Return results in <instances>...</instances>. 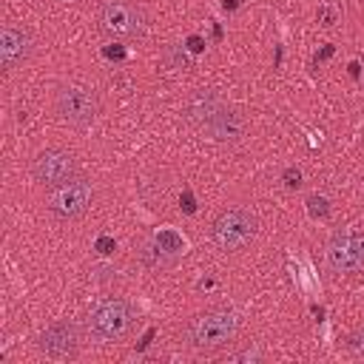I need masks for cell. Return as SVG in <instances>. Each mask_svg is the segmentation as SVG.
<instances>
[{
    "label": "cell",
    "instance_id": "ba28073f",
    "mask_svg": "<svg viewBox=\"0 0 364 364\" xmlns=\"http://www.w3.org/2000/svg\"><path fill=\"white\" fill-rule=\"evenodd\" d=\"M31 176L43 188H54L71 176H77V162L74 154L65 148H46L31 159Z\"/></svg>",
    "mask_w": 364,
    "mask_h": 364
},
{
    "label": "cell",
    "instance_id": "e0dca14e",
    "mask_svg": "<svg viewBox=\"0 0 364 364\" xmlns=\"http://www.w3.org/2000/svg\"><path fill=\"white\" fill-rule=\"evenodd\" d=\"M191 48L199 51V48H202V40H199V37H191Z\"/></svg>",
    "mask_w": 364,
    "mask_h": 364
},
{
    "label": "cell",
    "instance_id": "8992f818",
    "mask_svg": "<svg viewBox=\"0 0 364 364\" xmlns=\"http://www.w3.org/2000/svg\"><path fill=\"white\" fill-rule=\"evenodd\" d=\"M97 26L108 40H134L145 31V11L131 0H105L97 11Z\"/></svg>",
    "mask_w": 364,
    "mask_h": 364
},
{
    "label": "cell",
    "instance_id": "3957f363",
    "mask_svg": "<svg viewBox=\"0 0 364 364\" xmlns=\"http://www.w3.org/2000/svg\"><path fill=\"white\" fill-rule=\"evenodd\" d=\"M185 117L208 136L213 139H236L239 136V128H233V122H239L236 114H230L225 108V102L210 94V91H196L188 102H185Z\"/></svg>",
    "mask_w": 364,
    "mask_h": 364
},
{
    "label": "cell",
    "instance_id": "52a82bcc",
    "mask_svg": "<svg viewBox=\"0 0 364 364\" xmlns=\"http://www.w3.org/2000/svg\"><path fill=\"white\" fill-rule=\"evenodd\" d=\"M91 199H94L91 182H88L85 176H71V179H65V182H60V185H54V188L48 191L46 208H48V213H51L54 219L68 222V219L82 216V213L88 210Z\"/></svg>",
    "mask_w": 364,
    "mask_h": 364
},
{
    "label": "cell",
    "instance_id": "4fadbf2b",
    "mask_svg": "<svg viewBox=\"0 0 364 364\" xmlns=\"http://www.w3.org/2000/svg\"><path fill=\"white\" fill-rule=\"evenodd\" d=\"M228 361H262L264 358V353H262V347H245V350H239V353H228L225 355Z\"/></svg>",
    "mask_w": 364,
    "mask_h": 364
},
{
    "label": "cell",
    "instance_id": "5bb4252c",
    "mask_svg": "<svg viewBox=\"0 0 364 364\" xmlns=\"http://www.w3.org/2000/svg\"><path fill=\"white\" fill-rule=\"evenodd\" d=\"M307 208H310V213H313V216H321V219L330 213V208H327V199H324V196H310V199H307Z\"/></svg>",
    "mask_w": 364,
    "mask_h": 364
},
{
    "label": "cell",
    "instance_id": "5b68a950",
    "mask_svg": "<svg viewBox=\"0 0 364 364\" xmlns=\"http://www.w3.org/2000/svg\"><path fill=\"white\" fill-rule=\"evenodd\" d=\"M54 111L65 125L88 128L100 114V97L91 85L68 80L54 88Z\"/></svg>",
    "mask_w": 364,
    "mask_h": 364
},
{
    "label": "cell",
    "instance_id": "8fae6325",
    "mask_svg": "<svg viewBox=\"0 0 364 364\" xmlns=\"http://www.w3.org/2000/svg\"><path fill=\"white\" fill-rule=\"evenodd\" d=\"M34 51V37L28 28L20 26H6L0 34V63L3 71H14L20 63H26Z\"/></svg>",
    "mask_w": 364,
    "mask_h": 364
},
{
    "label": "cell",
    "instance_id": "6da1fadb",
    "mask_svg": "<svg viewBox=\"0 0 364 364\" xmlns=\"http://www.w3.org/2000/svg\"><path fill=\"white\" fill-rule=\"evenodd\" d=\"M239 330H242V316L233 307H208L185 321L182 341L196 353H213L219 347L233 344Z\"/></svg>",
    "mask_w": 364,
    "mask_h": 364
},
{
    "label": "cell",
    "instance_id": "7c38bea8",
    "mask_svg": "<svg viewBox=\"0 0 364 364\" xmlns=\"http://www.w3.org/2000/svg\"><path fill=\"white\" fill-rule=\"evenodd\" d=\"M347 350L358 358H364V324H358L350 336H347Z\"/></svg>",
    "mask_w": 364,
    "mask_h": 364
},
{
    "label": "cell",
    "instance_id": "7a4b0ae2",
    "mask_svg": "<svg viewBox=\"0 0 364 364\" xmlns=\"http://www.w3.org/2000/svg\"><path fill=\"white\" fill-rule=\"evenodd\" d=\"M136 324V310L131 301L119 299V296H108L100 299L85 318V333L91 336V341L97 344H119Z\"/></svg>",
    "mask_w": 364,
    "mask_h": 364
},
{
    "label": "cell",
    "instance_id": "9a60e30c",
    "mask_svg": "<svg viewBox=\"0 0 364 364\" xmlns=\"http://www.w3.org/2000/svg\"><path fill=\"white\" fill-rule=\"evenodd\" d=\"M284 185H287V188H299V185H301V173L293 171V168H287V171H284Z\"/></svg>",
    "mask_w": 364,
    "mask_h": 364
},
{
    "label": "cell",
    "instance_id": "277c9868",
    "mask_svg": "<svg viewBox=\"0 0 364 364\" xmlns=\"http://www.w3.org/2000/svg\"><path fill=\"white\" fill-rule=\"evenodd\" d=\"M256 230H259V219L250 208H242V205H233V208H225L213 225H210V239L219 250L225 253H239L245 250L253 239H256Z\"/></svg>",
    "mask_w": 364,
    "mask_h": 364
},
{
    "label": "cell",
    "instance_id": "9c48e42d",
    "mask_svg": "<svg viewBox=\"0 0 364 364\" xmlns=\"http://www.w3.org/2000/svg\"><path fill=\"white\" fill-rule=\"evenodd\" d=\"M324 256H327V264H330L333 273H338V276H341V273H344V276L358 273V270L364 267V239L355 236V233H350V230L336 233V236L327 242Z\"/></svg>",
    "mask_w": 364,
    "mask_h": 364
},
{
    "label": "cell",
    "instance_id": "2e32d148",
    "mask_svg": "<svg viewBox=\"0 0 364 364\" xmlns=\"http://www.w3.org/2000/svg\"><path fill=\"white\" fill-rule=\"evenodd\" d=\"M111 247H114V242H111V239H105V236L97 242V250H100V253H111Z\"/></svg>",
    "mask_w": 364,
    "mask_h": 364
},
{
    "label": "cell",
    "instance_id": "30bf717a",
    "mask_svg": "<svg viewBox=\"0 0 364 364\" xmlns=\"http://www.w3.org/2000/svg\"><path fill=\"white\" fill-rule=\"evenodd\" d=\"M80 327L71 318H60L54 324H48L46 330H40L37 336V350L48 358H71L80 350Z\"/></svg>",
    "mask_w": 364,
    "mask_h": 364
}]
</instances>
